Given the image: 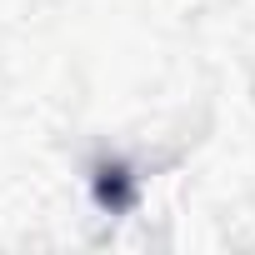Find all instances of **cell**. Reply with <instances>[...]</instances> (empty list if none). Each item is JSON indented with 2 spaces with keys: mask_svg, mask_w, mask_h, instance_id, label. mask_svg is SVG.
I'll return each mask as SVG.
<instances>
[{
  "mask_svg": "<svg viewBox=\"0 0 255 255\" xmlns=\"http://www.w3.org/2000/svg\"><path fill=\"white\" fill-rule=\"evenodd\" d=\"M95 200L100 205H110V210H125V205H130V175H125L120 165L110 170H100V180H95Z\"/></svg>",
  "mask_w": 255,
  "mask_h": 255,
  "instance_id": "6da1fadb",
  "label": "cell"
}]
</instances>
